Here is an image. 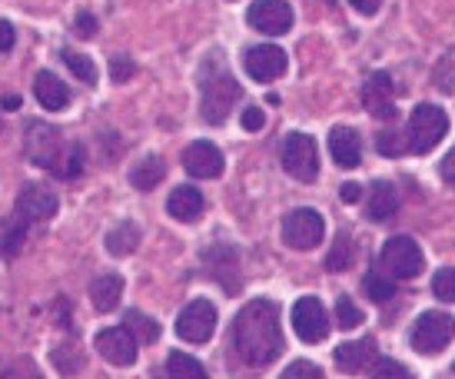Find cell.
Wrapping results in <instances>:
<instances>
[{"mask_svg":"<svg viewBox=\"0 0 455 379\" xmlns=\"http://www.w3.org/2000/svg\"><path fill=\"white\" fill-rule=\"evenodd\" d=\"M233 350L246 367H266L283 353V327L279 310L269 300L246 303L233 323Z\"/></svg>","mask_w":455,"mask_h":379,"instance_id":"1","label":"cell"},{"mask_svg":"<svg viewBox=\"0 0 455 379\" xmlns=\"http://www.w3.org/2000/svg\"><path fill=\"white\" fill-rule=\"evenodd\" d=\"M243 97L240 80L229 74L223 63L206 60L200 70V114L206 124H227L236 101Z\"/></svg>","mask_w":455,"mask_h":379,"instance_id":"2","label":"cell"},{"mask_svg":"<svg viewBox=\"0 0 455 379\" xmlns=\"http://www.w3.org/2000/svg\"><path fill=\"white\" fill-rule=\"evenodd\" d=\"M445 133H449V117L443 107L419 103L405 124V147H409V153H429L432 147H439V140Z\"/></svg>","mask_w":455,"mask_h":379,"instance_id":"3","label":"cell"},{"mask_svg":"<svg viewBox=\"0 0 455 379\" xmlns=\"http://www.w3.org/2000/svg\"><path fill=\"white\" fill-rule=\"evenodd\" d=\"M379 266L389 279H416L426 270V256L412 237H392L379 250Z\"/></svg>","mask_w":455,"mask_h":379,"instance_id":"4","label":"cell"},{"mask_svg":"<svg viewBox=\"0 0 455 379\" xmlns=\"http://www.w3.org/2000/svg\"><path fill=\"white\" fill-rule=\"evenodd\" d=\"M452 336H455V316L443 313V310H426V313L416 319L409 340H412V350H416V353L435 356L452 343Z\"/></svg>","mask_w":455,"mask_h":379,"instance_id":"5","label":"cell"},{"mask_svg":"<svg viewBox=\"0 0 455 379\" xmlns=\"http://www.w3.org/2000/svg\"><path fill=\"white\" fill-rule=\"evenodd\" d=\"M283 166H286V173L296 180H303V183H313L319 173V153H316V140L306 137V133H290V137L283 140Z\"/></svg>","mask_w":455,"mask_h":379,"instance_id":"6","label":"cell"},{"mask_svg":"<svg viewBox=\"0 0 455 379\" xmlns=\"http://www.w3.org/2000/svg\"><path fill=\"white\" fill-rule=\"evenodd\" d=\"M323 237H326V223H323V216H319L316 210H309V206L292 210V214L283 220V240H286V246H292V250H316L319 243H323Z\"/></svg>","mask_w":455,"mask_h":379,"instance_id":"7","label":"cell"},{"mask_svg":"<svg viewBox=\"0 0 455 379\" xmlns=\"http://www.w3.org/2000/svg\"><path fill=\"white\" fill-rule=\"evenodd\" d=\"M246 20L266 37H283L292 27V7L286 0H253V7L246 11Z\"/></svg>","mask_w":455,"mask_h":379,"instance_id":"8","label":"cell"},{"mask_svg":"<svg viewBox=\"0 0 455 379\" xmlns=\"http://www.w3.org/2000/svg\"><path fill=\"white\" fill-rule=\"evenodd\" d=\"M292 329L303 343H323L329 336V316L326 306L316 296H303L292 306Z\"/></svg>","mask_w":455,"mask_h":379,"instance_id":"9","label":"cell"},{"mask_svg":"<svg viewBox=\"0 0 455 379\" xmlns=\"http://www.w3.org/2000/svg\"><path fill=\"white\" fill-rule=\"evenodd\" d=\"M216 329V306L210 300H193L177 316V333L187 343H206Z\"/></svg>","mask_w":455,"mask_h":379,"instance_id":"10","label":"cell"},{"mask_svg":"<svg viewBox=\"0 0 455 379\" xmlns=\"http://www.w3.org/2000/svg\"><path fill=\"white\" fill-rule=\"evenodd\" d=\"M24 147H27V157L37 166H44V170L60 166V133H57L51 124L34 120V124L27 126Z\"/></svg>","mask_w":455,"mask_h":379,"instance_id":"11","label":"cell"},{"mask_svg":"<svg viewBox=\"0 0 455 379\" xmlns=\"http://www.w3.org/2000/svg\"><path fill=\"white\" fill-rule=\"evenodd\" d=\"M57 193L51 187H44V183H27L20 193H17V210L13 214L24 216L27 223H44V220H51L57 214Z\"/></svg>","mask_w":455,"mask_h":379,"instance_id":"12","label":"cell"},{"mask_svg":"<svg viewBox=\"0 0 455 379\" xmlns=\"http://www.w3.org/2000/svg\"><path fill=\"white\" fill-rule=\"evenodd\" d=\"M203 263L210 266V277L220 279L229 296H236V290H240V256H236V250L229 243L210 246V250L203 253Z\"/></svg>","mask_w":455,"mask_h":379,"instance_id":"13","label":"cell"},{"mask_svg":"<svg viewBox=\"0 0 455 379\" xmlns=\"http://www.w3.org/2000/svg\"><path fill=\"white\" fill-rule=\"evenodd\" d=\"M379 363V350H376V340L372 336H363V340H349L336 346V367L349 376H359V373H369V369Z\"/></svg>","mask_w":455,"mask_h":379,"instance_id":"14","label":"cell"},{"mask_svg":"<svg viewBox=\"0 0 455 379\" xmlns=\"http://www.w3.org/2000/svg\"><path fill=\"white\" fill-rule=\"evenodd\" d=\"M243 67H246V74L253 77V80L269 84V80H276V77L286 70V51H283V47H273V44L250 47L246 57H243Z\"/></svg>","mask_w":455,"mask_h":379,"instance_id":"15","label":"cell"},{"mask_svg":"<svg viewBox=\"0 0 455 379\" xmlns=\"http://www.w3.org/2000/svg\"><path fill=\"white\" fill-rule=\"evenodd\" d=\"M183 166L187 173L196 180H213L223 173V153L220 147H213L210 140H196L183 150Z\"/></svg>","mask_w":455,"mask_h":379,"instance_id":"16","label":"cell"},{"mask_svg":"<svg viewBox=\"0 0 455 379\" xmlns=\"http://www.w3.org/2000/svg\"><path fill=\"white\" fill-rule=\"evenodd\" d=\"M363 103H366V110L376 117V120H392V117H395V90H392V77L386 74V70H376V74L366 80Z\"/></svg>","mask_w":455,"mask_h":379,"instance_id":"17","label":"cell"},{"mask_svg":"<svg viewBox=\"0 0 455 379\" xmlns=\"http://www.w3.org/2000/svg\"><path fill=\"white\" fill-rule=\"evenodd\" d=\"M97 350L114 367H130L137 359V340L124 327H110L103 329V333H97Z\"/></svg>","mask_w":455,"mask_h":379,"instance_id":"18","label":"cell"},{"mask_svg":"<svg viewBox=\"0 0 455 379\" xmlns=\"http://www.w3.org/2000/svg\"><path fill=\"white\" fill-rule=\"evenodd\" d=\"M329 153L332 160L342 166V170H353L363 160V143H359V133L353 126H332L329 130Z\"/></svg>","mask_w":455,"mask_h":379,"instance_id":"19","label":"cell"},{"mask_svg":"<svg viewBox=\"0 0 455 379\" xmlns=\"http://www.w3.org/2000/svg\"><path fill=\"white\" fill-rule=\"evenodd\" d=\"M203 210H206V203H203V193L196 187H177L166 200V214L177 223H196Z\"/></svg>","mask_w":455,"mask_h":379,"instance_id":"20","label":"cell"},{"mask_svg":"<svg viewBox=\"0 0 455 379\" xmlns=\"http://www.w3.org/2000/svg\"><path fill=\"white\" fill-rule=\"evenodd\" d=\"M366 214L372 223H386V220H392V216L399 214V190L392 187V183H386V180H376L372 190H369Z\"/></svg>","mask_w":455,"mask_h":379,"instance_id":"21","label":"cell"},{"mask_svg":"<svg viewBox=\"0 0 455 379\" xmlns=\"http://www.w3.org/2000/svg\"><path fill=\"white\" fill-rule=\"evenodd\" d=\"M34 93H37V101L47 107V110H67V103H70V90L64 87V80H57L51 70H40L34 77Z\"/></svg>","mask_w":455,"mask_h":379,"instance_id":"22","label":"cell"},{"mask_svg":"<svg viewBox=\"0 0 455 379\" xmlns=\"http://www.w3.org/2000/svg\"><path fill=\"white\" fill-rule=\"evenodd\" d=\"M120 296H124V279L116 277V273L97 277L93 283H90V300H93V306H97L100 313H110V310H116Z\"/></svg>","mask_w":455,"mask_h":379,"instance_id":"23","label":"cell"},{"mask_svg":"<svg viewBox=\"0 0 455 379\" xmlns=\"http://www.w3.org/2000/svg\"><path fill=\"white\" fill-rule=\"evenodd\" d=\"M24 240H27L24 216L13 214L11 220H4V227H0V256H4V260H13V256L20 253V246H24Z\"/></svg>","mask_w":455,"mask_h":379,"instance_id":"24","label":"cell"},{"mask_svg":"<svg viewBox=\"0 0 455 379\" xmlns=\"http://www.w3.org/2000/svg\"><path fill=\"white\" fill-rule=\"evenodd\" d=\"M166 177V164L160 157H143L133 170H130V183L137 190H153L160 187V180Z\"/></svg>","mask_w":455,"mask_h":379,"instance_id":"25","label":"cell"},{"mask_svg":"<svg viewBox=\"0 0 455 379\" xmlns=\"http://www.w3.org/2000/svg\"><path fill=\"white\" fill-rule=\"evenodd\" d=\"M137 246H140V227L130 223V220H124L120 227H114L107 233V250L114 253V256H127V253H133Z\"/></svg>","mask_w":455,"mask_h":379,"instance_id":"26","label":"cell"},{"mask_svg":"<svg viewBox=\"0 0 455 379\" xmlns=\"http://www.w3.org/2000/svg\"><path fill=\"white\" fill-rule=\"evenodd\" d=\"M349 266H355V243L349 233H339L336 240H332V250L326 256V270L329 273H346Z\"/></svg>","mask_w":455,"mask_h":379,"instance_id":"27","label":"cell"},{"mask_svg":"<svg viewBox=\"0 0 455 379\" xmlns=\"http://www.w3.org/2000/svg\"><path fill=\"white\" fill-rule=\"evenodd\" d=\"M124 329H127L130 336L140 343H153L160 336V327H156V319H150L147 313H140V310H130L127 319H124Z\"/></svg>","mask_w":455,"mask_h":379,"instance_id":"28","label":"cell"},{"mask_svg":"<svg viewBox=\"0 0 455 379\" xmlns=\"http://www.w3.org/2000/svg\"><path fill=\"white\" fill-rule=\"evenodd\" d=\"M166 376L170 379H206V369H203L200 359H193L187 353H170L166 359Z\"/></svg>","mask_w":455,"mask_h":379,"instance_id":"29","label":"cell"},{"mask_svg":"<svg viewBox=\"0 0 455 379\" xmlns=\"http://www.w3.org/2000/svg\"><path fill=\"white\" fill-rule=\"evenodd\" d=\"M53 363H57V369L64 376H74L76 369L84 367V353H80V346H74V343H64V346L53 350Z\"/></svg>","mask_w":455,"mask_h":379,"instance_id":"30","label":"cell"},{"mask_svg":"<svg viewBox=\"0 0 455 379\" xmlns=\"http://www.w3.org/2000/svg\"><path fill=\"white\" fill-rule=\"evenodd\" d=\"M363 290H366V296L372 300V303H389L392 293H395V286H392V279H386L382 273H366V279H363Z\"/></svg>","mask_w":455,"mask_h":379,"instance_id":"31","label":"cell"},{"mask_svg":"<svg viewBox=\"0 0 455 379\" xmlns=\"http://www.w3.org/2000/svg\"><path fill=\"white\" fill-rule=\"evenodd\" d=\"M64 63L74 70L87 87H93L97 84V67H93V60H90L87 53H76V51H64Z\"/></svg>","mask_w":455,"mask_h":379,"instance_id":"32","label":"cell"},{"mask_svg":"<svg viewBox=\"0 0 455 379\" xmlns=\"http://www.w3.org/2000/svg\"><path fill=\"white\" fill-rule=\"evenodd\" d=\"M432 293L443 300V303H455V266H445L432 277Z\"/></svg>","mask_w":455,"mask_h":379,"instance_id":"33","label":"cell"},{"mask_svg":"<svg viewBox=\"0 0 455 379\" xmlns=\"http://www.w3.org/2000/svg\"><path fill=\"white\" fill-rule=\"evenodd\" d=\"M376 150L386 153V157L409 153V147H405V133H399V130H382L379 137H376Z\"/></svg>","mask_w":455,"mask_h":379,"instance_id":"34","label":"cell"},{"mask_svg":"<svg viewBox=\"0 0 455 379\" xmlns=\"http://www.w3.org/2000/svg\"><path fill=\"white\" fill-rule=\"evenodd\" d=\"M336 323H339V329H355L363 323V313H359V306L349 296H339V303H336Z\"/></svg>","mask_w":455,"mask_h":379,"instance_id":"35","label":"cell"},{"mask_svg":"<svg viewBox=\"0 0 455 379\" xmlns=\"http://www.w3.org/2000/svg\"><path fill=\"white\" fill-rule=\"evenodd\" d=\"M279 379H323V373H319L316 363L296 359V363H290V367L283 369V376H279Z\"/></svg>","mask_w":455,"mask_h":379,"instance_id":"36","label":"cell"},{"mask_svg":"<svg viewBox=\"0 0 455 379\" xmlns=\"http://www.w3.org/2000/svg\"><path fill=\"white\" fill-rule=\"evenodd\" d=\"M133 70H137V67H133V60H130L127 53H114V57H110V74H114L116 84H127L130 77H133Z\"/></svg>","mask_w":455,"mask_h":379,"instance_id":"37","label":"cell"},{"mask_svg":"<svg viewBox=\"0 0 455 379\" xmlns=\"http://www.w3.org/2000/svg\"><path fill=\"white\" fill-rule=\"evenodd\" d=\"M372 379H409V373H405V367L403 363H395V359H379Z\"/></svg>","mask_w":455,"mask_h":379,"instance_id":"38","label":"cell"},{"mask_svg":"<svg viewBox=\"0 0 455 379\" xmlns=\"http://www.w3.org/2000/svg\"><path fill=\"white\" fill-rule=\"evenodd\" d=\"M74 34L76 37H84V40H90L93 34H97V17L93 13H76V20H74Z\"/></svg>","mask_w":455,"mask_h":379,"instance_id":"39","label":"cell"},{"mask_svg":"<svg viewBox=\"0 0 455 379\" xmlns=\"http://www.w3.org/2000/svg\"><path fill=\"white\" fill-rule=\"evenodd\" d=\"M84 170V147L74 143V147H67V166H64V177H76Z\"/></svg>","mask_w":455,"mask_h":379,"instance_id":"40","label":"cell"},{"mask_svg":"<svg viewBox=\"0 0 455 379\" xmlns=\"http://www.w3.org/2000/svg\"><path fill=\"white\" fill-rule=\"evenodd\" d=\"M240 120H243V130H250V133L263 130V124H266V117H263V110H259V107H246Z\"/></svg>","mask_w":455,"mask_h":379,"instance_id":"41","label":"cell"},{"mask_svg":"<svg viewBox=\"0 0 455 379\" xmlns=\"http://www.w3.org/2000/svg\"><path fill=\"white\" fill-rule=\"evenodd\" d=\"M0 379H44L34 367H13V369H4Z\"/></svg>","mask_w":455,"mask_h":379,"instance_id":"42","label":"cell"},{"mask_svg":"<svg viewBox=\"0 0 455 379\" xmlns=\"http://www.w3.org/2000/svg\"><path fill=\"white\" fill-rule=\"evenodd\" d=\"M443 180L455 190V147L449 153H445V160H443Z\"/></svg>","mask_w":455,"mask_h":379,"instance_id":"43","label":"cell"},{"mask_svg":"<svg viewBox=\"0 0 455 379\" xmlns=\"http://www.w3.org/2000/svg\"><path fill=\"white\" fill-rule=\"evenodd\" d=\"M13 27L7 24V20H0V53H7L13 47Z\"/></svg>","mask_w":455,"mask_h":379,"instance_id":"44","label":"cell"},{"mask_svg":"<svg viewBox=\"0 0 455 379\" xmlns=\"http://www.w3.org/2000/svg\"><path fill=\"white\" fill-rule=\"evenodd\" d=\"M349 4H353V7H355L359 13H363V17H372V13L379 11L382 0H349Z\"/></svg>","mask_w":455,"mask_h":379,"instance_id":"45","label":"cell"},{"mask_svg":"<svg viewBox=\"0 0 455 379\" xmlns=\"http://www.w3.org/2000/svg\"><path fill=\"white\" fill-rule=\"evenodd\" d=\"M339 197L346 203H359V197H363V187H359V183H342Z\"/></svg>","mask_w":455,"mask_h":379,"instance_id":"46","label":"cell"},{"mask_svg":"<svg viewBox=\"0 0 455 379\" xmlns=\"http://www.w3.org/2000/svg\"><path fill=\"white\" fill-rule=\"evenodd\" d=\"M0 107H4V110H17V107H20V97H17V93H7V97L0 101Z\"/></svg>","mask_w":455,"mask_h":379,"instance_id":"47","label":"cell"}]
</instances>
